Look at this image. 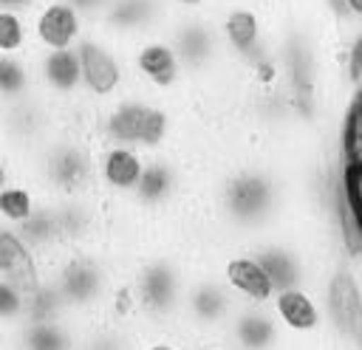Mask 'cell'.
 <instances>
[{"instance_id": "cell-2", "label": "cell", "mask_w": 362, "mask_h": 350, "mask_svg": "<svg viewBox=\"0 0 362 350\" xmlns=\"http://www.w3.org/2000/svg\"><path fill=\"white\" fill-rule=\"evenodd\" d=\"M189 102H167L147 90L127 88L110 102L93 104L88 130L99 144H130L144 152L175 150Z\"/></svg>"}, {"instance_id": "cell-17", "label": "cell", "mask_w": 362, "mask_h": 350, "mask_svg": "<svg viewBox=\"0 0 362 350\" xmlns=\"http://www.w3.org/2000/svg\"><path fill=\"white\" fill-rule=\"evenodd\" d=\"M88 31V17L71 0H42L31 11V37L37 51L76 48Z\"/></svg>"}, {"instance_id": "cell-25", "label": "cell", "mask_w": 362, "mask_h": 350, "mask_svg": "<svg viewBox=\"0 0 362 350\" xmlns=\"http://www.w3.org/2000/svg\"><path fill=\"white\" fill-rule=\"evenodd\" d=\"M133 342H136V330L122 327L105 316H96L85 322L79 350H133Z\"/></svg>"}, {"instance_id": "cell-23", "label": "cell", "mask_w": 362, "mask_h": 350, "mask_svg": "<svg viewBox=\"0 0 362 350\" xmlns=\"http://www.w3.org/2000/svg\"><path fill=\"white\" fill-rule=\"evenodd\" d=\"M102 316L130 327V330H141L144 327V305H141V294L133 277V268H122L107 291V299L102 305Z\"/></svg>"}, {"instance_id": "cell-32", "label": "cell", "mask_w": 362, "mask_h": 350, "mask_svg": "<svg viewBox=\"0 0 362 350\" xmlns=\"http://www.w3.org/2000/svg\"><path fill=\"white\" fill-rule=\"evenodd\" d=\"M252 3H260V6H269V8H280L283 0H252Z\"/></svg>"}, {"instance_id": "cell-14", "label": "cell", "mask_w": 362, "mask_h": 350, "mask_svg": "<svg viewBox=\"0 0 362 350\" xmlns=\"http://www.w3.org/2000/svg\"><path fill=\"white\" fill-rule=\"evenodd\" d=\"M232 291V296L240 305H269L274 296V285L257 254L249 248V243L226 240L221 243L206 260H204Z\"/></svg>"}, {"instance_id": "cell-19", "label": "cell", "mask_w": 362, "mask_h": 350, "mask_svg": "<svg viewBox=\"0 0 362 350\" xmlns=\"http://www.w3.org/2000/svg\"><path fill=\"white\" fill-rule=\"evenodd\" d=\"M170 20L173 11L167 0H113L105 17L96 23V28L127 45L144 34L167 31Z\"/></svg>"}, {"instance_id": "cell-27", "label": "cell", "mask_w": 362, "mask_h": 350, "mask_svg": "<svg viewBox=\"0 0 362 350\" xmlns=\"http://www.w3.org/2000/svg\"><path fill=\"white\" fill-rule=\"evenodd\" d=\"M133 350H198V344L175 327H141L136 330Z\"/></svg>"}, {"instance_id": "cell-24", "label": "cell", "mask_w": 362, "mask_h": 350, "mask_svg": "<svg viewBox=\"0 0 362 350\" xmlns=\"http://www.w3.org/2000/svg\"><path fill=\"white\" fill-rule=\"evenodd\" d=\"M40 93L34 51L31 54H0V104L20 102Z\"/></svg>"}, {"instance_id": "cell-4", "label": "cell", "mask_w": 362, "mask_h": 350, "mask_svg": "<svg viewBox=\"0 0 362 350\" xmlns=\"http://www.w3.org/2000/svg\"><path fill=\"white\" fill-rule=\"evenodd\" d=\"M96 152L99 141L79 124H59V130L28 158L25 169L51 198H74L96 192Z\"/></svg>"}, {"instance_id": "cell-5", "label": "cell", "mask_w": 362, "mask_h": 350, "mask_svg": "<svg viewBox=\"0 0 362 350\" xmlns=\"http://www.w3.org/2000/svg\"><path fill=\"white\" fill-rule=\"evenodd\" d=\"M198 260L173 246H153L136 265L133 277L144 305V327H175L189 274Z\"/></svg>"}, {"instance_id": "cell-6", "label": "cell", "mask_w": 362, "mask_h": 350, "mask_svg": "<svg viewBox=\"0 0 362 350\" xmlns=\"http://www.w3.org/2000/svg\"><path fill=\"white\" fill-rule=\"evenodd\" d=\"M201 189H204V172L178 152L164 150V152H150L130 203L147 220L156 223L175 215L187 200L198 198Z\"/></svg>"}, {"instance_id": "cell-26", "label": "cell", "mask_w": 362, "mask_h": 350, "mask_svg": "<svg viewBox=\"0 0 362 350\" xmlns=\"http://www.w3.org/2000/svg\"><path fill=\"white\" fill-rule=\"evenodd\" d=\"M31 51H37L31 37V14L0 6V54H31Z\"/></svg>"}, {"instance_id": "cell-13", "label": "cell", "mask_w": 362, "mask_h": 350, "mask_svg": "<svg viewBox=\"0 0 362 350\" xmlns=\"http://www.w3.org/2000/svg\"><path fill=\"white\" fill-rule=\"evenodd\" d=\"M269 308L291 350H328V319L311 285L274 291Z\"/></svg>"}, {"instance_id": "cell-18", "label": "cell", "mask_w": 362, "mask_h": 350, "mask_svg": "<svg viewBox=\"0 0 362 350\" xmlns=\"http://www.w3.org/2000/svg\"><path fill=\"white\" fill-rule=\"evenodd\" d=\"M51 200L54 198L37 183V178L23 164L0 158V226L17 229Z\"/></svg>"}, {"instance_id": "cell-8", "label": "cell", "mask_w": 362, "mask_h": 350, "mask_svg": "<svg viewBox=\"0 0 362 350\" xmlns=\"http://www.w3.org/2000/svg\"><path fill=\"white\" fill-rule=\"evenodd\" d=\"M127 65L133 88L167 102H189L192 79L167 31L144 34L127 42Z\"/></svg>"}, {"instance_id": "cell-10", "label": "cell", "mask_w": 362, "mask_h": 350, "mask_svg": "<svg viewBox=\"0 0 362 350\" xmlns=\"http://www.w3.org/2000/svg\"><path fill=\"white\" fill-rule=\"evenodd\" d=\"M59 110L42 93L0 104V158L25 167L28 158L59 130Z\"/></svg>"}, {"instance_id": "cell-3", "label": "cell", "mask_w": 362, "mask_h": 350, "mask_svg": "<svg viewBox=\"0 0 362 350\" xmlns=\"http://www.w3.org/2000/svg\"><path fill=\"white\" fill-rule=\"evenodd\" d=\"M122 265L105 246L65 248L45 265V277L54 285L65 316L90 322L102 316V305Z\"/></svg>"}, {"instance_id": "cell-12", "label": "cell", "mask_w": 362, "mask_h": 350, "mask_svg": "<svg viewBox=\"0 0 362 350\" xmlns=\"http://www.w3.org/2000/svg\"><path fill=\"white\" fill-rule=\"evenodd\" d=\"M82 76L90 104H102L133 88L130 65H127V45L105 34L102 28L90 25V31L79 42Z\"/></svg>"}, {"instance_id": "cell-11", "label": "cell", "mask_w": 362, "mask_h": 350, "mask_svg": "<svg viewBox=\"0 0 362 350\" xmlns=\"http://www.w3.org/2000/svg\"><path fill=\"white\" fill-rule=\"evenodd\" d=\"M167 34L173 37V42L189 71L192 88L206 79H215L232 68L212 14H175L167 25Z\"/></svg>"}, {"instance_id": "cell-1", "label": "cell", "mask_w": 362, "mask_h": 350, "mask_svg": "<svg viewBox=\"0 0 362 350\" xmlns=\"http://www.w3.org/2000/svg\"><path fill=\"white\" fill-rule=\"evenodd\" d=\"M201 198L226 240L249 243L291 223L283 158L252 152L204 175Z\"/></svg>"}, {"instance_id": "cell-30", "label": "cell", "mask_w": 362, "mask_h": 350, "mask_svg": "<svg viewBox=\"0 0 362 350\" xmlns=\"http://www.w3.org/2000/svg\"><path fill=\"white\" fill-rule=\"evenodd\" d=\"M71 3H74V6L88 17V23H90V25H96V23L105 17V11L110 8V3H113V0H71Z\"/></svg>"}, {"instance_id": "cell-20", "label": "cell", "mask_w": 362, "mask_h": 350, "mask_svg": "<svg viewBox=\"0 0 362 350\" xmlns=\"http://www.w3.org/2000/svg\"><path fill=\"white\" fill-rule=\"evenodd\" d=\"M221 344L226 350H288L269 305H238Z\"/></svg>"}, {"instance_id": "cell-31", "label": "cell", "mask_w": 362, "mask_h": 350, "mask_svg": "<svg viewBox=\"0 0 362 350\" xmlns=\"http://www.w3.org/2000/svg\"><path fill=\"white\" fill-rule=\"evenodd\" d=\"M42 0H0V6H6V8H20V11H34L37 6H40Z\"/></svg>"}, {"instance_id": "cell-21", "label": "cell", "mask_w": 362, "mask_h": 350, "mask_svg": "<svg viewBox=\"0 0 362 350\" xmlns=\"http://www.w3.org/2000/svg\"><path fill=\"white\" fill-rule=\"evenodd\" d=\"M85 322L71 316L34 319L11 333H0V350H79Z\"/></svg>"}, {"instance_id": "cell-9", "label": "cell", "mask_w": 362, "mask_h": 350, "mask_svg": "<svg viewBox=\"0 0 362 350\" xmlns=\"http://www.w3.org/2000/svg\"><path fill=\"white\" fill-rule=\"evenodd\" d=\"M212 17L221 31L226 56L238 73L260 56H266L269 51H274L277 8L252 0H221Z\"/></svg>"}, {"instance_id": "cell-15", "label": "cell", "mask_w": 362, "mask_h": 350, "mask_svg": "<svg viewBox=\"0 0 362 350\" xmlns=\"http://www.w3.org/2000/svg\"><path fill=\"white\" fill-rule=\"evenodd\" d=\"M150 152L130 144H99L96 152V195L105 203H124L133 198Z\"/></svg>"}, {"instance_id": "cell-28", "label": "cell", "mask_w": 362, "mask_h": 350, "mask_svg": "<svg viewBox=\"0 0 362 350\" xmlns=\"http://www.w3.org/2000/svg\"><path fill=\"white\" fill-rule=\"evenodd\" d=\"M342 192H345V212L351 215L354 226L362 231V161H348L345 164Z\"/></svg>"}, {"instance_id": "cell-16", "label": "cell", "mask_w": 362, "mask_h": 350, "mask_svg": "<svg viewBox=\"0 0 362 350\" xmlns=\"http://www.w3.org/2000/svg\"><path fill=\"white\" fill-rule=\"evenodd\" d=\"M54 215H57V223H59V231L68 248L105 246L107 203L96 192L74 195V198H54Z\"/></svg>"}, {"instance_id": "cell-29", "label": "cell", "mask_w": 362, "mask_h": 350, "mask_svg": "<svg viewBox=\"0 0 362 350\" xmlns=\"http://www.w3.org/2000/svg\"><path fill=\"white\" fill-rule=\"evenodd\" d=\"M221 0H167L173 17L175 14H212Z\"/></svg>"}, {"instance_id": "cell-7", "label": "cell", "mask_w": 362, "mask_h": 350, "mask_svg": "<svg viewBox=\"0 0 362 350\" xmlns=\"http://www.w3.org/2000/svg\"><path fill=\"white\" fill-rule=\"evenodd\" d=\"M238 305L240 302L232 296L223 279L204 260H198L187 282V294H184L175 330H181L198 347L221 344Z\"/></svg>"}, {"instance_id": "cell-22", "label": "cell", "mask_w": 362, "mask_h": 350, "mask_svg": "<svg viewBox=\"0 0 362 350\" xmlns=\"http://www.w3.org/2000/svg\"><path fill=\"white\" fill-rule=\"evenodd\" d=\"M0 279L34 291L45 279V262L20 240L14 229L0 226Z\"/></svg>"}]
</instances>
